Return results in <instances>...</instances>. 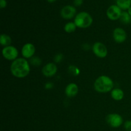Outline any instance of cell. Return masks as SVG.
Masks as SVG:
<instances>
[{
	"instance_id": "cell-1",
	"label": "cell",
	"mask_w": 131,
	"mask_h": 131,
	"mask_svg": "<svg viewBox=\"0 0 131 131\" xmlns=\"http://www.w3.org/2000/svg\"><path fill=\"white\" fill-rule=\"evenodd\" d=\"M10 72L15 78H24L30 72V65L24 58H17L10 65Z\"/></svg>"
},
{
	"instance_id": "cell-2",
	"label": "cell",
	"mask_w": 131,
	"mask_h": 131,
	"mask_svg": "<svg viewBox=\"0 0 131 131\" xmlns=\"http://www.w3.org/2000/svg\"><path fill=\"white\" fill-rule=\"evenodd\" d=\"M114 83L112 79L107 75H102L95 81L94 88L99 93H107L113 90Z\"/></svg>"
},
{
	"instance_id": "cell-3",
	"label": "cell",
	"mask_w": 131,
	"mask_h": 131,
	"mask_svg": "<svg viewBox=\"0 0 131 131\" xmlns=\"http://www.w3.org/2000/svg\"><path fill=\"white\" fill-rule=\"evenodd\" d=\"M74 23L77 28L84 29L92 25L93 23V18L92 15L86 12H81L75 15Z\"/></svg>"
},
{
	"instance_id": "cell-4",
	"label": "cell",
	"mask_w": 131,
	"mask_h": 131,
	"mask_svg": "<svg viewBox=\"0 0 131 131\" xmlns=\"http://www.w3.org/2000/svg\"><path fill=\"white\" fill-rule=\"evenodd\" d=\"M2 55L6 60L9 61H14L17 58L19 52L15 47L8 46L3 47L2 50Z\"/></svg>"
},
{
	"instance_id": "cell-5",
	"label": "cell",
	"mask_w": 131,
	"mask_h": 131,
	"mask_svg": "<svg viewBox=\"0 0 131 131\" xmlns=\"http://www.w3.org/2000/svg\"><path fill=\"white\" fill-rule=\"evenodd\" d=\"M106 122L113 128L120 127L124 123L123 117L117 113L109 114L106 116Z\"/></svg>"
},
{
	"instance_id": "cell-6",
	"label": "cell",
	"mask_w": 131,
	"mask_h": 131,
	"mask_svg": "<svg viewBox=\"0 0 131 131\" xmlns=\"http://www.w3.org/2000/svg\"><path fill=\"white\" fill-rule=\"evenodd\" d=\"M92 51L96 56L100 58H106L107 55V49L104 43L101 42H95L92 46Z\"/></svg>"
},
{
	"instance_id": "cell-7",
	"label": "cell",
	"mask_w": 131,
	"mask_h": 131,
	"mask_svg": "<svg viewBox=\"0 0 131 131\" xmlns=\"http://www.w3.org/2000/svg\"><path fill=\"white\" fill-rule=\"evenodd\" d=\"M122 13V10L116 5H111L106 11V15L111 20H116L120 19Z\"/></svg>"
},
{
	"instance_id": "cell-8",
	"label": "cell",
	"mask_w": 131,
	"mask_h": 131,
	"mask_svg": "<svg viewBox=\"0 0 131 131\" xmlns=\"http://www.w3.org/2000/svg\"><path fill=\"white\" fill-rule=\"evenodd\" d=\"M77 10L75 6L72 5H66L61 9L60 15L64 19L69 20L75 17Z\"/></svg>"
},
{
	"instance_id": "cell-9",
	"label": "cell",
	"mask_w": 131,
	"mask_h": 131,
	"mask_svg": "<svg viewBox=\"0 0 131 131\" xmlns=\"http://www.w3.org/2000/svg\"><path fill=\"white\" fill-rule=\"evenodd\" d=\"M35 51V47L33 43H27L23 46L21 50V53L24 58H31L34 56Z\"/></svg>"
},
{
	"instance_id": "cell-10",
	"label": "cell",
	"mask_w": 131,
	"mask_h": 131,
	"mask_svg": "<svg viewBox=\"0 0 131 131\" xmlns=\"http://www.w3.org/2000/svg\"><path fill=\"white\" fill-rule=\"evenodd\" d=\"M58 70L57 66L54 63H48L42 68V72L44 76L51 78L56 74Z\"/></svg>"
},
{
	"instance_id": "cell-11",
	"label": "cell",
	"mask_w": 131,
	"mask_h": 131,
	"mask_svg": "<svg viewBox=\"0 0 131 131\" xmlns=\"http://www.w3.org/2000/svg\"><path fill=\"white\" fill-rule=\"evenodd\" d=\"M113 37L116 43H123L127 39V33L122 28H116L113 32Z\"/></svg>"
},
{
	"instance_id": "cell-12",
	"label": "cell",
	"mask_w": 131,
	"mask_h": 131,
	"mask_svg": "<svg viewBox=\"0 0 131 131\" xmlns=\"http://www.w3.org/2000/svg\"><path fill=\"white\" fill-rule=\"evenodd\" d=\"M79 92V88L78 86L75 83H70L66 86L65 90V93L67 97L69 98L74 97L78 95Z\"/></svg>"
},
{
	"instance_id": "cell-13",
	"label": "cell",
	"mask_w": 131,
	"mask_h": 131,
	"mask_svg": "<svg viewBox=\"0 0 131 131\" xmlns=\"http://www.w3.org/2000/svg\"><path fill=\"white\" fill-rule=\"evenodd\" d=\"M111 97L115 101H121L124 97V92L120 88H115L111 92Z\"/></svg>"
},
{
	"instance_id": "cell-14",
	"label": "cell",
	"mask_w": 131,
	"mask_h": 131,
	"mask_svg": "<svg viewBox=\"0 0 131 131\" xmlns=\"http://www.w3.org/2000/svg\"><path fill=\"white\" fill-rule=\"evenodd\" d=\"M116 5L122 10H128L131 6V0H116Z\"/></svg>"
},
{
	"instance_id": "cell-15",
	"label": "cell",
	"mask_w": 131,
	"mask_h": 131,
	"mask_svg": "<svg viewBox=\"0 0 131 131\" xmlns=\"http://www.w3.org/2000/svg\"><path fill=\"white\" fill-rule=\"evenodd\" d=\"M12 43V38L6 34H1L0 35V43L3 47L10 46Z\"/></svg>"
},
{
	"instance_id": "cell-16",
	"label": "cell",
	"mask_w": 131,
	"mask_h": 131,
	"mask_svg": "<svg viewBox=\"0 0 131 131\" xmlns=\"http://www.w3.org/2000/svg\"><path fill=\"white\" fill-rule=\"evenodd\" d=\"M120 20L124 24H129L131 23V16L129 15L127 12H122L121 16H120Z\"/></svg>"
},
{
	"instance_id": "cell-17",
	"label": "cell",
	"mask_w": 131,
	"mask_h": 131,
	"mask_svg": "<svg viewBox=\"0 0 131 131\" xmlns=\"http://www.w3.org/2000/svg\"><path fill=\"white\" fill-rule=\"evenodd\" d=\"M76 28L77 26L75 23H74V22H69L64 26V30L67 33H73L75 31Z\"/></svg>"
},
{
	"instance_id": "cell-18",
	"label": "cell",
	"mask_w": 131,
	"mask_h": 131,
	"mask_svg": "<svg viewBox=\"0 0 131 131\" xmlns=\"http://www.w3.org/2000/svg\"><path fill=\"white\" fill-rule=\"evenodd\" d=\"M68 71L71 75H74V76H77V75H79V72H80L79 69L77 67H75V65L69 66V67L68 68Z\"/></svg>"
},
{
	"instance_id": "cell-19",
	"label": "cell",
	"mask_w": 131,
	"mask_h": 131,
	"mask_svg": "<svg viewBox=\"0 0 131 131\" xmlns=\"http://www.w3.org/2000/svg\"><path fill=\"white\" fill-rule=\"evenodd\" d=\"M31 64L35 66H39L41 63H42V60L38 57H32L30 60Z\"/></svg>"
},
{
	"instance_id": "cell-20",
	"label": "cell",
	"mask_w": 131,
	"mask_h": 131,
	"mask_svg": "<svg viewBox=\"0 0 131 131\" xmlns=\"http://www.w3.org/2000/svg\"><path fill=\"white\" fill-rule=\"evenodd\" d=\"M63 58V56L62 54H57L56 56H54V61L56 63H60L61 61H62Z\"/></svg>"
},
{
	"instance_id": "cell-21",
	"label": "cell",
	"mask_w": 131,
	"mask_h": 131,
	"mask_svg": "<svg viewBox=\"0 0 131 131\" xmlns=\"http://www.w3.org/2000/svg\"><path fill=\"white\" fill-rule=\"evenodd\" d=\"M124 126L126 131H131V120H127L125 122Z\"/></svg>"
},
{
	"instance_id": "cell-22",
	"label": "cell",
	"mask_w": 131,
	"mask_h": 131,
	"mask_svg": "<svg viewBox=\"0 0 131 131\" xmlns=\"http://www.w3.org/2000/svg\"><path fill=\"white\" fill-rule=\"evenodd\" d=\"M83 0H74V5L75 6H80L83 5Z\"/></svg>"
},
{
	"instance_id": "cell-23",
	"label": "cell",
	"mask_w": 131,
	"mask_h": 131,
	"mask_svg": "<svg viewBox=\"0 0 131 131\" xmlns=\"http://www.w3.org/2000/svg\"><path fill=\"white\" fill-rule=\"evenodd\" d=\"M7 6V2L6 0H0V7L1 9L5 8Z\"/></svg>"
},
{
	"instance_id": "cell-24",
	"label": "cell",
	"mask_w": 131,
	"mask_h": 131,
	"mask_svg": "<svg viewBox=\"0 0 131 131\" xmlns=\"http://www.w3.org/2000/svg\"><path fill=\"white\" fill-rule=\"evenodd\" d=\"M54 84L53 83H47L46 84H45V88L47 90H50L51 88H53Z\"/></svg>"
},
{
	"instance_id": "cell-25",
	"label": "cell",
	"mask_w": 131,
	"mask_h": 131,
	"mask_svg": "<svg viewBox=\"0 0 131 131\" xmlns=\"http://www.w3.org/2000/svg\"><path fill=\"white\" fill-rule=\"evenodd\" d=\"M83 48L84 49V50H89L90 48V46L88 43H84V44H83Z\"/></svg>"
},
{
	"instance_id": "cell-26",
	"label": "cell",
	"mask_w": 131,
	"mask_h": 131,
	"mask_svg": "<svg viewBox=\"0 0 131 131\" xmlns=\"http://www.w3.org/2000/svg\"><path fill=\"white\" fill-rule=\"evenodd\" d=\"M57 0H47V1L48 3H54L55 1H56Z\"/></svg>"
},
{
	"instance_id": "cell-27",
	"label": "cell",
	"mask_w": 131,
	"mask_h": 131,
	"mask_svg": "<svg viewBox=\"0 0 131 131\" xmlns=\"http://www.w3.org/2000/svg\"><path fill=\"white\" fill-rule=\"evenodd\" d=\"M127 12L129 13V15H130V16H131V6H130V7L128 9V10H127Z\"/></svg>"
}]
</instances>
